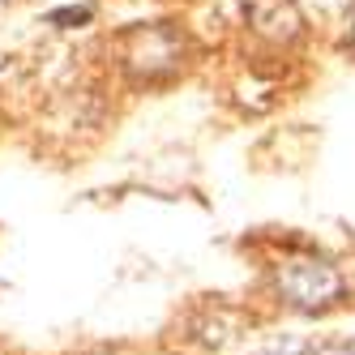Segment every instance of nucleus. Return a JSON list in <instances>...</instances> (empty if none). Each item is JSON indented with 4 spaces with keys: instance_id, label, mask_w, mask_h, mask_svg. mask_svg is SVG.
I'll use <instances>...</instances> for the list:
<instances>
[{
    "instance_id": "nucleus-4",
    "label": "nucleus",
    "mask_w": 355,
    "mask_h": 355,
    "mask_svg": "<svg viewBox=\"0 0 355 355\" xmlns=\"http://www.w3.org/2000/svg\"><path fill=\"white\" fill-rule=\"evenodd\" d=\"M47 21H52V26H86V21H90V5H78V9H56V13H47Z\"/></svg>"
},
{
    "instance_id": "nucleus-1",
    "label": "nucleus",
    "mask_w": 355,
    "mask_h": 355,
    "mask_svg": "<svg viewBox=\"0 0 355 355\" xmlns=\"http://www.w3.org/2000/svg\"><path fill=\"white\" fill-rule=\"evenodd\" d=\"M120 64L137 86L171 82L184 64V31L175 21H137L120 35Z\"/></svg>"
},
{
    "instance_id": "nucleus-2",
    "label": "nucleus",
    "mask_w": 355,
    "mask_h": 355,
    "mask_svg": "<svg viewBox=\"0 0 355 355\" xmlns=\"http://www.w3.org/2000/svg\"><path fill=\"white\" fill-rule=\"evenodd\" d=\"M278 291H283V300H291L295 309L317 313V309H329V304L343 295V278L325 261L295 257V261L278 266Z\"/></svg>"
},
{
    "instance_id": "nucleus-5",
    "label": "nucleus",
    "mask_w": 355,
    "mask_h": 355,
    "mask_svg": "<svg viewBox=\"0 0 355 355\" xmlns=\"http://www.w3.org/2000/svg\"><path fill=\"white\" fill-rule=\"evenodd\" d=\"M351 43H355V21H351Z\"/></svg>"
},
{
    "instance_id": "nucleus-6",
    "label": "nucleus",
    "mask_w": 355,
    "mask_h": 355,
    "mask_svg": "<svg viewBox=\"0 0 355 355\" xmlns=\"http://www.w3.org/2000/svg\"><path fill=\"white\" fill-rule=\"evenodd\" d=\"M347 355H355V347H347Z\"/></svg>"
},
{
    "instance_id": "nucleus-3",
    "label": "nucleus",
    "mask_w": 355,
    "mask_h": 355,
    "mask_svg": "<svg viewBox=\"0 0 355 355\" xmlns=\"http://www.w3.org/2000/svg\"><path fill=\"white\" fill-rule=\"evenodd\" d=\"M248 26L257 31L261 39L270 43H295L300 39V26H304V17L295 9V0H252L248 5Z\"/></svg>"
}]
</instances>
